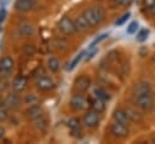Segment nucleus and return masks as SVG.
I'll use <instances>...</instances> for the list:
<instances>
[{
  "label": "nucleus",
  "instance_id": "ea45409f",
  "mask_svg": "<svg viewBox=\"0 0 155 144\" xmlns=\"http://www.w3.org/2000/svg\"><path fill=\"white\" fill-rule=\"evenodd\" d=\"M154 143H155V139H154Z\"/></svg>",
  "mask_w": 155,
  "mask_h": 144
},
{
  "label": "nucleus",
  "instance_id": "1a4fd4ad",
  "mask_svg": "<svg viewBox=\"0 0 155 144\" xmlns=\"http://www.w3.org/2000/svg\"><path fill=\"white\" fill-rule=\"evenodd\" d=\"M13 65H15V62L11 57H8V56L2 57L0 59V75H2V76L8 75L12 71Z\"/></svg>",
  "mask_w": 155,
  "mask_h": 144
},
{
  "label": "nucleus",
  "instance_id": "2eb2a0df",
  "mask_svg": "<svg viewBox=\"0 0 155 144\" xmlns=\"http://www.w3.org/2000/svg\"><path fill=\"white\" fill-rule=\"evenodd\" d=\"M113 117H114L115 121L122 122L125 125H127V123L131 122L130 119H128V116H127V114H126V111H125V109H117V110H115L114 114H113Z\"/></svg>",
  "mask_w": 155,
  "mask_h": 144
},
{
  "label": "nucleus",
  "instance_id": "a211bd4d",
  "mask_svg": "<svg viewBox=\"0 0 155 144\" xmlns=\"http://www.w3.org/2000/svg\"><path fill=\"white\" fill-rule=\"evenodd\" d=\"M19 96L17 94V92L16 93H12V94H10L7 98H6V100H5V104L8 106V108H11V109H16L17 106H18V104H19Z\"/></svg>",
  "mask_w": 155,
  "mask_h": 144
},
{
  "label": "nucleus",
  "instance_id": "dca6fc26",
  "mask_svg": "<svg viewBox=\"0 0 155 144\" xmlns=\"http://www.w3.org/2000/svg\"><path fill=\"white\" fill-rule=\"evenodd\" d=\"M91 108H92L94 111H97V113L101 114V113H103V111L105 110V100H103V99L96 97V98H93V99L91 100Z\"/></svg>",
  "mask_w": 155,
  "mask_h": 144
},
{
  "label": "nucleus",
  "instance_id": "4be33fe9",
  "mask_svg": "<svg viewBox=\"0 0 155 144\" xmlns=\"http://www.w3.org/2000/svg\"><path fill=\"white\" fill-rule=\"evenodd\" d=\"M84 56H85V51H82V52H80L79 54H76L75 56V58L71 61V63L69 64V67H68V70H73L80 62H81V59L84 58Z\"/></svg>",
  "mask_w": 155,
  "mask_h": 144
},
{
  "label": "nucleus",
  "instance_id": "20e7f679",
  "mask_svg": "<svg viewBox=\"0 0 155 144\" xmlns=\"http://www.w3.org/2000/svg\"><path fill=\"white\" fill-rule=\"evenodd\" d=\"M71 109L76 110V111H81V110H85L87 109L88 106V100L79 92L76 94H74L71 98H70V102H69Z\"/></svg>",
  "mask_w": 155,
  "mask_h": 144
},
{
  "label": "nucleus",
  "instance_id": "9b49d317",
  "mask_svg": "<svg viewBox=\"0 0 155 144\" xmlns=\"http://www.w3.org/2000/svg\"><path fill=\"white\" fill-rule=\"evenodd\" d=\"M25 115L28 119L30 120H36L39 119L40 116H42V109L40 105H36V104H31L27 110H25Z\"/></svg>",
  "mask_w": 155,
  "mask_h": 144
},
{
  "label": "nucleus",
  "instance_id": "4468645a",
  "mask_svg": "<svg viewBox=\"0 0 155 144\" xmlns=\"http://www.w3.org/2000/svg\"><path fill=\"white\" fill-rule=\"evenodd\" d=\"M68 127L70 129V132L76 136V133H81V122H80V119L78 117H71L69 121H68Z\"/></svg>",
  "mask_w": 155,
  "mask_h": 144
},
{
  "label": "nucleus",
  "instance_id": "c85d7f7f",
  "mask_svg": "<svg viewBox=\"0 0 155 144\" xmlns=\"http://www.w3.org/2000/svg\"><path fill=\"white\" fill-rule=\"evenodd\" d=\"M35 121H36V126H38L40 129H44V128L47 126V123H46V120H45L42 116H40L39 119H36Z\"/></svg>",
  "mask_w": 155,
  "mask_h": 144
},
{
  "label": "nucleus",
  "instance_id": "473e14b6",
  "mask_svg": "<svg viewBox=\"0 0 155 144\" xmlns=\"http://www.w3.org/2000/svg\"><path fill=\"white\" fill-rule=\"evenodd\" d=\"M143 1V6H144V8L147 10V8H149L151 5H154L155 4V0H142Z\"/></svg>",
  "mask_w": 155,
  "mask_h": 144
},
{
  "label": "nucleus",
  "instance_id": "5701e85b",
  "mask_svg": "<svg viewBox=\"0 0 155 144\" xmlns=\"http://www.w3.org/2000/svg\"><path fill=\"white\" fill-rule=\"evenodd\" d=\"M148 35H149V30L148 29H140L138 33H137V36H136V39H137V41H139V42H143V41H145L147 39H148Z\"/></svg>",
  "mask_w": 155,
  "mask_h": 144
},
{
  "label": "nucleus",
  "instance_id": "7ed1b4c3",
  "mask_svg": "<svg viewBox=\"0 0 155 144\" xmlns=\"http://www.w3.org/2000/svg\"><path fill=\"white\" fill-rule=\"evenodd\" d=\"M58 29L61 30V33H63L65 35H71L78 31L75 21H73L70 17H67V16L62 17L61 21L58 22Z\"/></svg>",
  "mask_w": 155,
  "mask_h": 144
},
{
  "label": "nucleus",
  "instance_id": "f3484780",
  "mask_svg": "<svg viewBox=\"0 0 155 144\" xmlns=\"http://www.w3.org/2000/svg\"><path fill=\"white\" fill-rule=\"evenodd\" d=\"M125 111H126V114H127V116H128V119H130L131 122H140L143 120L142 114L138 113L137 110L132 109V108H126Z\"/></svg>",
  "mask_w": 155,
  "mask_h": 144
},
{
  "label": "nucleus",
  "instance_id": "a878e982",
  "mask_svg": "<svg viewBox=\"0 0 155 144\" xmlns=\"http://www.w3.org/2000/svg\"><path fill=\"white\" fill-rule=\"evenodd\" d=\"M107 36H108V33H103L102 35H99L98 38H96V39H94V40L92 41V44L90 45V48H93V47H94V46H96L97 44H99L101 41H103V40H104V39H105Z\"/></svg>",
  "mask_w": 155,
  "mask_h": 144
},
{
  "label": "nucleus",
  "instance_id": "39448f33",
  "mask_svg": "<svg viewBox=\"0 0 155 144\" xmlns=\"http://www.w3.org/2000/svg\"><path fill=\"white\" fill-rule=\"evenodd\" d=\"M110 133L116 138H125L128 136V127L122 122L115 121L110 126Z\"/></svg>",
  "mask_w": 155,
  "mask_h": 144
},
{
  "label": "nucleus",
  "instance_id": "c9c22d12",
  "mask_svg": "<svg viewBox=\"0 0 155 144\" xmlns=\"http://www.w3.org/2000/svg\"><path fill=\"white\" fill-rule=\"evenodd\" d=\"M147 12H148L149 15H151V16H155V4L151 5L149 8H147Z\"/></svg>",
  "mask_w": 155,
  "mask_h": 144
},
{
  "label": "nucleus",
  "instance_id": "f704fd0d",
  "mask_svg": "<svg viewBox=\"0 0 155 144\" xmlns=\"http://www.w3.org/2000/svg\"><path fill=\"white\" fill-rule=\"evenodd\" d=\"M5 17H6V10L2 7V8H0V24L4 22Z\"/></svg>",
  "mask_w": 155,
  "mask_h": 144
},
{
  "label": "nucleus",
  "instance_id": "6ab92c4d",
  "mask_svg": "<svg viewBox=\"0 0 155 144\" xmlns=\"http://www.w3.org/2000/svg\"><path fill=\"white\" fill-rule=\"evenodd\" d=\"M75 24H76L78 30H86V29L91 28L90 24H88V22H87L86 18L84 17V15H80V16L75 19Z\"/></svg>",
  "mask_w": 155,
  "mask_h": 144
},
{
  "label": "nucleus",
  "instance_id": "2f4dec72",
  "mask_svg": "<svg viewBox=\"0 0 155 144\" xmlns=\"http://www.w3.org/2000/svg\"><path fill=\"white\" fill-rule=\"evenodd\" d=\"M7 116H8L7 111L4 110L2 108H0V122H1V121H5V120L7 119Z\"/></svg>",
  "mask_w": 155,
  "mask_h": 144
},
{
  "label": "nucleus",
  "instance_id": "aec40b11",
  "mask_svg": "<svg viewBox=\"0 0 155 144\" xmlns=\"http://www.w3.org/2000/svg\"><path fill=\"white\" fill-rule=\"evenodd\" d=\"M18 33H19L22 36H30V35L34 33V27H33L31 24H23V25L19 27Z\"/></svg>",
  "mask_w": 155,
  "mask_h": 144
},
{
  "label": "nucleus",
  "instance_id": "72a5a7b5",
  "mask_svg": "<svg viewBox=\"0 0 155 144\" xmlns=\"http://www.w3.org/2000/svg\"><path fill=\"white\" fill-rule=\"evenodd\" d=\"M91 50H92V48H91ZM97 52H98V50L93 47V50H92V51H91L90 53H87V57H86V59H87V61H90V59H92V58L94 57V54H96Z\"/></svg>",
  "mask_w": 155,
  "mask_h": 144
},
{
  "label": "nucleus",
  "instance_id": "b1692460",
  "mask_svg": "<svg viewBox=\"0 0 155 144\" xmlns=\"http://www.w3.org/2000/svg\"><path fill=\"white\" fill-rule=\"evenodd\" d=\"M94 96L98 97V98H101V99H103V100H108L110 98L109 93H107L103 88H96L94 90Z\"/></svg>",
  "mask_w": 155,
  "mask_h": 144
},
{
  "label": "nucleus",
  "instance_id": "f8f14e48",
  "mask_svg": "<svg viewBox=\"0 0 155 144\" xmlns=\"http://www.w3.org/2000/svg\"><path fill=\"white\" fill-rule=\"evenodd\" d=\"M144 93H151L150 83L147 81H140V82L136 83V86L133 88V96H139V94H144Z\"/></svg>",
  "mask_w": 155,
  "mask_h": 144
},
{
  "label": "nucleus",
  "instance_id": "6e6552de",
  "mask_svg": "<svg viewBox=\"0 0 155 144\" xmlns=\"http://www.w3.org/2000/svg\"><path fill=\"white\" fill-rule=\"evenodd\" d=\"M90 86H91V79L86 75H81L76 77L74 81V88L78 92H85L90 88Z\"/></svg>",
  "mask_w": 155,
  "mask_h": 144
},
{
  "label": "nucleus",
  "instance_id": "e433bc0d",
  "mask_svg": "<svg viewBox=\"0 0 155 144\" xmlns=\"http://www.w3.org/2000/svg\"><path fill=\"white\" fill-rule=\"evenodd\" d=\"M4 134H5V129H4V127H0V139L4 137Z\"/></svg>",
  "mask_w": 155,
  "mask_h": 144
},
{
  "label": "nucleus",
  "instance_id": "ddd939ff",
  "mask_svg": "<svg viewBox=\"0 0 155 144\" xmlns=\"http://www.w3.org/2000/svg\"><path fill=\"white\" fill-rule=\"evenodd\" d=\"M27 83H28L27 77L23 75H19L12 81V88L15 92H22L27 87Z\"/></svg>",
  "mask_w": 155,
  "mask_h": 144
},
{
  "label": "nucleus",
  "instance_id": "f257e3e1",
  "mask_svg": "<svg viewBox=\"0 0 155 144\" xmlns=\"http://www.w3.org/2000/svg\"><path fill=\"white\" fill-rule=\"evenodd\" d=\"M84 17L88 22L90 27H96L101 24L105 18V11L102 6H92L84 11Z\"/></svg>",
  "mask_w": 155,
  "mask_h": 144
},
{
  "label": "nucleus",
  "instance_id": "0eeeda50",
  "mask_svg": "<svg viewBox=\"0 0 155 144\" xmlns=\"http://www.w3.org/2000/svg\"><path fill=\"white\" fill-rule=\"evenodd\" d=\"M36 88L39 91H41V92L51 91V90L54 88V81L50 76H41L36 81Z\"/></svg>",
  "mask_w": 155,
  "mask_h": 144
},
{
  "label": "nucleus",
  "instance_id": "f03ea898",
  "mask_svg": "<svg viewBox=\"0 0 155 144\" xmlns=\"http://www.w3.org/2000/svg\"><path fill=\"white\" fill-rule=\"evenodd\" d=\"M133 100H134V104L144 111H150L154 108V98H153L151 93L133 96Z\"/></svg>",
  "mask_w": 155,
  "mask_h": 144
},
{
  "label": "nucleus",
  "instance_id": "cd10ccee",
  "mask_svg": "<svg viewBox=\"0 0 155 144\" xmlns=\"http://www.w3.org/2000/svg\"><path fill=\"white\" fill-rule=\"evenodd\" d=\"M38 100V97L35 96V94H28L27 97H25V99H24V102H25V104H35V102Z\"/></svg>",
  "mask_w": 155,
  "mask_h": 144
},
{
  "label": "nucleus",
  "instance_id": "7c9ffc66",
  "mask_svg": "<svg viewBox=\"0 0 155 144\" xmlns=\"http://www.w3.org/2000/svg\"><path fill=\"white\" fill-rule=\"evenodd\" d=\"M24 50H28V52H25L27 56H31V54H34V52H35V48H34V46H31V45H25Z\"/></svg>",
  "mask_w": 155,
  "mask_h": 144
},
{
  "label": "nucleus",
  "instance_id": "423d86ee",
  "mask_svg": "<svg viewBox=\"0 0 155 144\" xmlns=\"http://www.w3.org/2000/svg\"><path fill=\"white\" fill-rule=\"evenodd\" d=\"M99 113L94 111L93 109L86 111V114L84 115V125L88 128H94L98 126L99 123Z\"/></svg>",
  "mask_w": 155,
  "mask_h": 144
},
{
  "label": "nucleus",
  "instance_id": "412c9836",
  "mask_svg": "<svg viewBox=\"0 0 155 144\" xmlns=\"http://www.w3.org/2000/svg\"><path fill=\"white\" fill-rule=\"evenodd\" d=\"M47 68H48L51 71L56 73V71L59 69V62H58V59H57L56 57L48 58V61H47Z\"/></svg>",
  "mask_w": 155,
  "mask_h": 144
},
{
  "label": "nucleus",
  "instance_id": "9d476101",
  "mask_svg": "<svg viewBox=\"0 0 155 144\" xmlns=\"http://www.w3.org/2000/svg\"><path fill=\"white\" fill-rule=\"evenodd\" d=\"M35 6V0H16L15 8L18 12H28Z\"/></svg>",
  "mask_w": 155,
  "mask_h": 144
},
{
  "label": "nucleus",
  "instance_id": "393cba45",
  "mask_svg": "<svg viewBox=\"0 0 155 144\" xmlns=\"http://www.w3.org/2000/svg\"><path fill=\"white\" fill-rule=\"evenodd\" d=\"M138 27H139V24H138V22H136V21H133V22H131L128 25H127V29H126V33L127 34H130V35H132V34H134V33H137V30H138Z\"/></svg>",
  "mask_w": 155,
  "mask_h": 144
},
{
  "label": "nucleus",
  "instance_id": "58836bf2",
  "mask_svg": "<svg viewBox=\"0 0 155 144\" xmlns=\"http://www.w3.org/2000/svg\"><path fill=\"white\" fill-rule=\"evenodd\" d=\"M153 62H154V63H155V53H154V54H153Z\"/></svg>",
  "mask_w": 155,
  "mask_h": 144
},
{
  "label": "nucleus",
  "instance_id": "4c0bfd02",
  "mask_svg": "<svg viewBox=\"0 0 155 144\" xmlns=\"http://www.w3.org/2000/svg\"><path fill=\"white\" fill-rule=\"evenodd\" d=\"M2 106H4V102L0 99V108H2Z\"/></svg>",
  "mask_w": 155,
  "mask_h": 144
},
{
  "label": "nucleus",
  "instance_id": "c756f323",
  "mask_svg": "<svg viewBox=\"0 0 155 144\" xmlns=\"http://www.w3.org/2000/svg\"><path fill=\"white\" fill-rule=\"evenodd\" d=\"M114 1L120 6H130L133 2V0H114Z\"/></svg>",
  "mask_w": 155,
  "mask_h": 144
},
{
  "label": "nucleus",
  "instance_id": "bb28decb",
  "mask_svg": "<svg viewBox=\"0 0 155 144\" xmlns=\"http://www.w3.org/2000/svg\"><path fill=\"white\" fill-rule=\"evenodd\" d=\"M130 16H131V13H130V12L124 13V15H122V16H121L116 22H115V25H122V24H124V23L130 18Z\"/></svg>",
  "mask_w": 155,
  "mask_h": 144
}]
</instances>
